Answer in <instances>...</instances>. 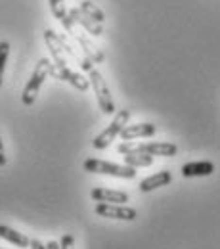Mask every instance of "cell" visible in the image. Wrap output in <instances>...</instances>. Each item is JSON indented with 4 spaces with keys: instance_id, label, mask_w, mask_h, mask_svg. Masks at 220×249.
<instances>
[{
    "instance_id": "6da1fadb",
    "label": "cell",
    "mask_w": 220,
    "mask_h": 249,
    "mask_svg": "<svg viewBox=\"0 0 220 249\" xmlns=\"http://www.w3.org/2000/svg\"><path fill=\"white\" fill-rule=\"evenodd\" d=\"M117 152L128 156V154H146V156H163L172 157L178 154V146L172 142H148V144H132L123 142L117 146Z\"/></svg>"
},
{
    "instance_id": "7a4b0ae2",
    "label": "cell",
    "mask_w": 220,
    "mask_h": 249,
    "mask_svg": "<svg viewBox=\"0 0 220 249\" xmlns=\"http://www.w3.org/2000/svg\"><path fill=\"white\" fill-rule=\"evenodd\" d=\"M52 67H54V63L50 62L48 58L38 60L34 71H33L31 79L27 81V85H25V89H23V94H21V100H23L25 106L34 104V100H36V96H38V90H40L42 83H44L46 77L52 73Z\"/></svg>"
},
{
    "instance_id": "3957f363",
    "label": "cell",
    "mask_w": 220,
    "mask_h": 249,
    "mask_svg": "<svg viewBox=\"0 0 220 249\" xmlns=\"http://www.w3.org/2000/svg\"><path fill=\"white\" fill-rule=\"evenodd\" d=\"M83 169L86 173H94V175H107V177H117V178H136V171L130 165H117V163H109V161H102V159H86L83 163Z\"/></svg>"
},
{
    "instance_id": "277c9868",
    "label": "cell",
    "mask_w": 220,
    "mask_h": 249,
    "mask_svg": "<svg viewBox=\"0 0 220 249\" xmlns=\"http://www.w3.org/2000/svg\"><path fill=\"white\" fill-rule=\"evenodd\" d=\"M128 119H130V109H119L117 115L113 117V121L107 124V126L94 138L92 146H94L96 150H105V148H109V146L113 144V140L121 134V130L128 124Z\"/></svg>"
},
{
    "instance_id": "5b68a950",
    "label": "cell",
    "mask_w": 220,
    "mask_h": 249,
    "mask_svg": "<svg viewBox=\"0 0 220 249\" xmlns=\"http://www.w3.org/2000/svg\"><path fill=\"white\" fill-rule=\"evenodd\" d=\"M88 81H90V87L94 89L96 100H98L100 109H102L103 113H107V115L115 113V102H113V98H111V92H109L107 83H105V79L102 77V73H100L98 69H90V71H88Z\"/></svg>"
},
{
    "instance_id": "8992f818",
    "label": "cell",
    "mask_w": 220,
    "mask_h": 249,
    "mask_svg": "<svg viewBox=\"0 0 220 249\" xmlns=\"http://www.w3.org/2000/svg\"><path fill=\"white\" fill-rule=\"evenodd\" d=\"M96 215L105 218H117V220H134L136 218V211L132 207H126L121 203H98L96 205Z\"/></svg>"
},
{
    "instance_id": "52a82bcc",
    "label": "cell",
    "mask_w": 220,
    "mask_h": 249,
    "mask_svg": "<svg viewBox=\"0 0 220 249\" xmlns=\"http://www.w3.org/2000/svg\"><path fill=\"white\" fill-rule=\"evenodd\" d=\"M50 75H54L56 79H60V81H65V83H69L71 87H75L77 90H81V92H86L88 89H90V81L86 79V77H83L81 73H75V71H71L69 67H52V73Z\"/></svg>"
},
{
    "instance_id": "ba28073f",
    "label": "cell",
    "mask_w": 220,
    "mask_h": 249,
    "mask_svg": "<svg viewBox=\"0 0 220 249\" xmlns=\"http://www.w3.org/2000/svg\"><path fill=\"white\" fill-rule=\"evenodd\" d=\"M69 18L73 19L75 25H81L86 33H90L92 36H102L103 35V23H98L92 18H88L81 8H71L69 10Z\"/></svg>"
},
{
    "instance_id": "9c48e42d",
    "label": "cell",
    "mask_w": 220,
    "mask_h": 249,
    "mask_svg": "<svg viewBox=\"0 0 220 249\" xmlns=\"http://www.w3.org/2000/svg\"><path fill=\"white\" fill-rule=\"evenodd\" d=\"M157 132V126L153 123H134V124H126L125 128L121 130V138L128 142V140H136V138H148V136H153Z\"/></svg>"
},
{
    "instance_id": "30bf717a",
    "label": "cell",
    "mask_w": 220,
    "mask_h": 249,
    "mask_svg": "<svg viewBox=\"0 0 220 249\" xmlns=\"http://www.w3.org/2000/svg\"><path fill=\"white\" fill-rule=\"evenodd\" d=\"M90 197L100 203H121L125 205L128 201V194L121 190H109V188H94L90 192Z\"/></svg>"
},
{
    "instance_id": "8fae6325",
    "label": "cell",
    "mask_w": 220,
    "mask_h": 249,
    "mask_svg": "<svg viewBox=\"0 0 220 249\" xmlns=\"http://www.w3.org/2000/svg\"><path fill=\"white\" fill-rule=\"evenodd\" d=\"M71 36L79 42V46H81V50H83V54L86 56V58H90L92 60V63H102L103 60H105V56H103V52L96 46V44H92L90 40H88V36L85 35V33H79V31H73L71 33Z\"/></svg>"
},
{
    "instance_id": "7c38bea8",
    "label": "cell",
    "mask_w": 220,
    "mask_h": 249,
    "mask_svg": "<svg viewBox=\"0 0 220 249\" xmlns=\"http://www.w3.org/2000/svg\"><path fill=\"white\" fill-rule=\"evenodd\" d=\"M44 42L52 54V60L56 67H67V60H65V52L60 46V40H58V33H54L52 29H46L44 31Z\"/></svg>"
},
{
    "instance_id": "4fadbf2b",
    "label": "cell",
    "mask_w": 220,
    "mask_h": 249,
    "mask_svg": "<svg viewBox=\"0 0 220 249\" xmlns=\"http://www.w3.org/2000/svg\"><path fill=\"white\" fill-rule=\"evenodd\" d=\"M48 2H50V10H52L54 18L62 23L63 29L71 35V33L75 31V23H73V19L69 18V10H67L65 2H63V0H48Z\"/></svg>"
},
{
    "instance_id": "5bb4252c",
    "label": "cell",
    "mask_w": 220,
    "mask_h": 249,
    "mask_svg": "<svg viewBox=\"0 0 220 249\" xmlns=\"http://www.w3.org/2000/svg\"><path fill=\"white\" fill-rule=\"evenodd\" d=\"M172 180V175L170 171H159L152 177H146L140 180V192H152V190H157L161 186H167L170 184Z\"/></svg>"
},
{
    "instance_id": "9a60e30c",
    "label": "cell",
    "mask_w": 220,
    "mask_h": 249,
    "mask_svg": "<svg viewBox=\"0 0 220 249\" xmlns=\"http://www.w3.org/2000/svg\"><path fill=\"white\" fill-rule=\"evenodd\" d=\"M215 173V165L211 161H195V163H186L182 167V175L186 178L191 177H209Z\"/></svg>"
},
{
    "instance_id": "2e32d148",
    "label": "cell",
    "mask_w": 220,
    "mask_h": 249,
    "mask_svg": "<svg viewBox=\"0 0 220 249\" xmlns=\"http://www.w3.org/2000/svg\"><path fill=\"white\" fill-rule=\"evenodd\" d=\"M0 238L10 242V244H14V246H17V248H29V244H31V240L25 234H21V232L6 226V224H0Z\"/></svg>"
},
{
    "instance_id": "e0dca14e",
    "label": "cell",
    "mask_w": 220,
    "mask_h": 249,
    "mask_svg": "<svg viewBox=\"0 0 220 249\" xmlns=\"http://www.w3.org/2000/svg\"><path fill=\"white\" fill-rule=\"evenodd\" d=\"M79 8H81L88 18H92L94 21H98V23H103V21H105V14L96 6L94 2H90V0H83Z\"/></svg>"
},
{
    "instance_id": "ac0fdd59",
    "label": "cell",
    "mask_w": 220,
    "mask_h": 249,
    "mask_svg": "<svg viewBox=\"0 0 220 249\" xmlns=\"http://www.w3.org/2000/svg\"><path fill=\"white\" fill-rule=\"evenodd\" d=\"M153 163V156H146V154H128L125 156V165L130 167H150Z\"/></svg>"
},
{
    "instance_id": "d6986e66",
    "label": "cell",
    "mask_w": 220,
    "mask_h": 249,
    "mask_svg": "<svg viewBox=\"0 0 220 249\" xmlns=\"http://www.w3.org/2000/svg\"><path fill=\"white\" fill-rule=\"evenodd\" d=\"M8 54H10V44L6 40L0 42V87L4 81V69H6V62H8Z\"/></svg>"
},
{
    "instance_id": "ffe728a7",
    "label": "cell",
    "mask_w": 220,
    "mask_h": 249,
    "mask_svg": "<svg viewBox=\"0 0 220 249\" xmlns=\"http://www.w3.org/2000/svg\"><path fill=\"white\" fill-rule=\"evenodd\" d=\"M73 244H75L73 236L71 234H63L62 242H60V249H73Z\"/></svg>"
},
{
    "instance_id": "44dd1931",
    "label": "cell",
    "mask_w": 220,
    "mask_h": 249,
    "mask_svg": "<svg viewBox=\"0 0 220 249\" xmlns=\"http://www.w3.org/2000/svg\"><path fill=\"white\" fill-rule=\"evenodd\" d=\"M29 248L31 249H48L40 240H31V244H29Z\"/></svg>"
},
{
    "instance_id": "7402d4cb",
    "label": "cell",
    "mask_w": 220,
    "mask_h": 249,
    "mask_svg": "<svg viewBox=\"0 0 220 249\" xmlns=\"http://www.w3.org/2000/svg\"><path fill=\"white\" fill-rule=\"evenodd\" d=\"M6 154H4V144H2V140H0V167H4L6 165Z\"/></svg>"
},
{
    "instance_id": "603a6c76",
    "label": "cell",
    "mask_w": 220,
    "mask_h": 249,
    "mask_svg": "<svg viewBox=\"0 0 220 249\" xmlns=\"http://www.w3.org/2000/svg\"><path fill=\"white\" fill-rule=\"evenodd\" d=\"M46 248L48 249H60V244H58V242H48V244H46Z\"/></svg>"
},
{
    "instance_id": "cb8c5ba5",
    "label": "cell",
    "mask_w": 220,
    "mask_h": 249,
    "mask_svg": "<svg viewBox=\"0 0 220 249\" xmlns=\"http://www.w3.org/2000/svg\"><path fill=\"white\" fill-rule=\"evenodd\" d=\"M0 249H4V248H0Z\"/></svg>"
}]
</instances>
